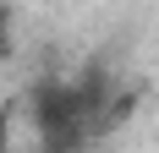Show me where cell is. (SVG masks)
I'll list each match as a JSON object with an SVG mask.
<instances>
[{"label": "cell", "instance_id": "obj_2", "mask_svg": "<svg viewBox=\"0 0 159 153\" xmlns=\"http://www.w3.org/2000/svg\"><path fill=\"white\" fill-rule=\"evenodd\" d=\"M0 49H6V6H0Z\"/></svg>", "mask_w": 159, "mask_h": 153}, {"label": "cell", "instance_id": "obj_3", "mask_svg": "<svg viewBox=\"0 0 159 153\" xmlns=\"http://www.w3.org/2000/svg\"><path fill=\"white\" fill-rule=\"evenodd\" d=\"M0 153H11V148H6V115H0Z\"/></svg>", "mask_w": 159, "mask_h": 153}, {"label": "cell", "instance_id": "obj_1", "mask_svg": "<svg viewBox=\"0 0 159 153\" xmlns=\"http://www.w3.org/2000/svg\"><path fill=\"white\" fill-rule=\"evenodd\" d=\"M126 104L110 98V71H88L82 82H39L33 93V126L44 153H77L104 131Z\"/></svg>", "mask_w": 159, "mask_h": 153}]
</instances>
